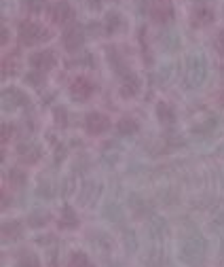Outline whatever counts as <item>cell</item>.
Instances as JSON below:
<instances>
[{
  "label": "cell",
  "instance_id": "ba28073f",
  "mask_svg": "<svg viewBox=\"0 0 224 267\" xmlns=\"http://www.w3.org/2000/svg\"><path fill=\"white\" fill-rule=\"evenodd\" d=\"M68 267H93V265H91V261L87 259L85 252H74L68 261Z\"/></svg>",
  "mask_w": 224,
  "mask_h": 267
},
{
  "label": "cell",
  "instance_id": "3957f363",
  "mask_svg": "<svg viewBox=\"0 0 224 267\" xmlns=\"http://www.w3.org/2000/svg\"><path fill=\"white\" fill-rule=\"evenodd\" d=\"M72 93L76 95V98H89V95L93 93V83L87 81V79H76L72 83Z\"/></svg>",
  "mask_w": 224,
  "mask_h": 267
},
{
  "label": "cell",
  "instance_id": "8fae6325",
  "mask_svg": "<svg viewBox=\"0 0 224 267\" xmlns=\"http://www.w3.org/2000/svg\"><path fill=\"white\" fill-rule=\"evenodd\" d=\"M195 19H197V23H209L212 22V9H199Z\"/></svg>",
  "mask_w": 224,
  "mask_h": 267
},
{
  "label": "cell",
  "instance_id": "7a4b0ae2",
  "mask_svg": "<svg viewBox=\"0 0 224 267\" xmlns=\"http://www.w3.org/2000/svg\"><path fill=\"white\" fill-rule=\"evenodd\" d=\"M87 127L91 134H104L108 127H110V121H108V117H104V114L93 112L87 117Z\"/></svg>",
  "mask_w": 224,
  "mask_h": 267
},
{
  "label": "cell",
  "instance_id": "ac0fdd59",
  "mask_svg": "<svg viewBox=\"0 0 224 267\" xmlns=\"http://www.w3.org/2000/svg\"><path fill=\"white\" fill-rule=\"evenodd\" d=\"M218 49H220V53H224V32H220V36H218Z\"/></svg>",
  "mask_w": 224,
  "mask_h": 267
},
{
  "label": "cell",
  "instance_id": "e0dca14e",
  "mask_svg": "<svg viewBox=\"0 0 224 267\" xmlns=\"http://www.w3.org/2000/svg\"><path fill=\"white\" fill-rule=\"evenodd\" d=\"M28 4H30V9H32V11H38V9H42L44 0H28Z\"/></svg>",
  "mask_w": 224,
  "mask_h": 267
},
{
  "label": "cell",
  "instance_id": "8992f818",
  "mask_svg": "<svg viewBox=\"0 0 224 267\" xmlns=\"http://www.w3.org/2000/svg\"><path fill=\"white\" fill-rule=\"evenodd\" d=\"M70 15H72V11H70V6L66 2H60L53 9V22H57V23H66Z\"/></svg>",
  "mask_w": 224,
  "mask_h": 267
},
{
  "label": "cell",
  "instance_id": "30bf717a",
  "mask_svg": "<svg viewBox=\"0 0 224 267\" xmlns=\"http://www.w3.org/2000/svg\"><path fill=\"white\" fill-rule=\"evenodd\" d=\"M203 72H205L203 64L201 62H195V66H193V83H190V85H199L201 79H203Z\"/></svg>",
  "mask_w": 224,
  "mask_h": 267
},
{
  "label": "cell",
  "instance_id": "277c9868",
  "mask_svg": "<svg viewBox=\"0 0 224 267\" xmlns=\"http://www.w3.org/2000/svg\"><path fill=\"white\" fill-rule=\"evenodd\" d=\"M53 62H55V57L53 53H49V51H42V53H36V55H32V66L38 68V70H47L53 66Z\"/></svg>",
  "mask_w": 224,
  "mask_h": 267
},
{
  "label": "cell",
  "instance_id": "52a82bcc",
  "mask_svg": "<svg viewBox=\"0 0 224 267\" xmlns=\"http://www.w3.org/2000/svg\"><path fill=\"white\" fill-rule=\"evenodd\" d=\"M66 49L70 51H74V49H79L81 44H82V34H81V30H70L68 34H66Z\"/></svg>",
  "mask_w": 224,
  "mask_h": 267
},
{
  "label": "cell",
  "instance_id": "9a60e30c",
  "mask_svg": "<svg viewBox=\"0 0 224 267\" xmlns=\"http://www.w3.org/2000/svg\"><path fill=\"white\" fill-rule=\"evenodd\" d=\"M136 89H138V83L136 81H129V83H125V85L121 87V93H123V95H131V93H136Z\"/></svg>",
  "mask_w": 224,
  "mask_h": 267
},
{
  "label": "cell",
  "instance_id": "6da1fadb",
  "mask_svg": "<svg viewBox=\"0 0 224 267\" xmlns=\"http://www.w3.org/2000/svg\"><path fill=\"white\" fill-rule=\"evenodd\" d=\"M21 41L23 43H36V41H41V38H44L47 34H42L44 30H41L36 23H32V22H25L21 23Z\"/></svg>",
  "mask_w": 224,
  "mask_h": 267
},
{
  "label": "cell",
  "instance_id": "5b68a950",
  "mask_svg": "<svg viewBox=\"0 0 224 267\" xmlns=\"http://www.w3.org/2000/svg\"><path fill=\"white\" fill-rule=\"evenodd\" d=\"M171 17V9L167 2H163V0H159V4L152 9V19L155 22H167V19Z\"/></svg>",
  "mask_w": 224,
  "mask_h": 267
},
{
  "label": "cell",
  "instance_id": "4fadbf2b",
  "mask_svg": "<svg viewBox=\"0 0 224 267\" xmlns=\"http://www.w3.org/2000/svg\"><path fill=\"white\" fill-rule=\"evenodd\" d=\"M19 267H41V263H38V259L34 254H25V257L19 261Z\"/></svg>",
  "mask_w": 224,
  "mask_h": 267
},
{
  "label": "cell",
  "instance_id": "9c48e42d",
  "mask_svg": "<svg viewBox=\"0 0 224 267\" xmlns=\"http://www.w3.org/2000/svg\"><path fill=\"white\" fill-rule=\"evenodd\" d=\"M138 130V125H136V121H131V119H123L119 123V132L121 134H133Z\"/></svg>",
  "mask_w": 224,
  "mask_h": 267
},
{
  "label": "cell",
  "instance_id": "2e32d148",
  "mask_svg": "<svg viewBox=\"0 0 224 267\" xmlns=\"http://www.w3.org/2000/svg\"><path fill=\"white\" fill-rule=\"evenodd\" d=\"M17 231H19V225H4V235L6 238H17Z\"/></svg>",
  "mask_w": 224,
  "mask_h": 267
},
{
  "label": "cell",
  "instance_id": "5bb4252c",
  "mask_svg": "<svg viewBox=\"0 0 224 267\" xmlns=\"http://www.w3.org/2000/svg\"><path fill=\"white\" fill-rule=\"evenodd\" d=\"M157 112L161 114V119H163V121H171V119H174V112H171V108H169L167 104H159Z\"/></svg>",
  "mask_w": 224,
  "mask_h": 267
},
{
  "label": "cell",
  "instance_id": "7c38bea8",
  "mask_svg": "<svg viewBox=\"0 0 224 267\" xmlns=\"http://www.w3.org/2000/svg\"><path fill=\"white\" fill-rule=\"evenodd\" d=\"M119 23H121V17L117 15V13H110V15H108V22H106V30H108V34H112L114 28H117Z\"/></svg>",
  "mask_w": 224,
  "mask_h": 267
}]
</instances>
